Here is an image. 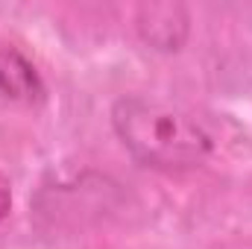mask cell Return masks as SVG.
I'll return each mask as SVG.
<instances>
[{
  "instance_id": "obj_2",
  "label": "cell",
  "mask_w": 252,
  "mask_h": 249,
  "mask_svg": "<svg viewBox=\"0 0 252 249\" xmlns=\"http://www.w3.org/2000/svg\"><path fill=\"white\" fill-rule=\"evenodd\" d=\"M135 30L153 50L176 53L188 41L190 15L182 3H144L135 15Z\"/></svg>"
},
{
  "instance_id": "obj_4",
  "label": "cell",
  "mask_w": 252,
  "mask_h": 249,
  "mask_svg": "<svg viewBox=\"0 0 252 249\" xmlns=\"http://www.w3.org/2000/svg\"><path fill=\"white\" fill-rule=\"evenodd\" d=\"M9 202H12V193H9V182H6V176L0 173V220L6 217V211H9Z\"/></svg>"
},
{
  "instance_id": "obj_3",
  "label": "cell",
  "mask_w": 252,
  "mask_h": 249,
  "mask_svg": "<svg viewBox=\"0 0 252 249\" xmlns=\"http://www.w3.org/2000/svg\"><path fill=\"white\" fill-rule=\"evenodd\" d=\"M0 97L18 103L44 100V79L18 47L0 44Z\"/></svg>"
},
{
  "instance_id": "obj_1",
  "label": "cell",
  "mask_w": 252,
  "mask_h": 249,
  "mask_svg": "<svg viewBox=\"0 0 252 249\" xmlns=\"http://www.w3.org/2000/svg\"><path fill=\"white\" fill-rule=\"evenodd\" d=\"M112 126L126 153L153 170H190L214 153L208 129L185 109L158 97H121L112 106Z\"/></svg>"
}]
</instances>
